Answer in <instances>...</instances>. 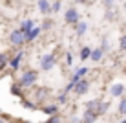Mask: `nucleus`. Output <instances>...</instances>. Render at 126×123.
Masks as SVG:
<instances>
[{"instance_id": "1", "label": "nucleus", "mask_w": 126, "mask_h": 123, "mask_svg": "<svg viewBox=\"0 0 126 123\" xmlns=\"http://www.w3.org/2000/svg\"><path fill=\"white\" fill-rule=\"evenodd\" d=\"M37 81H38V72H37V70H31V68L24 70V72L20 74V77L16 79V83H18L24 90L33 88V86L37 85Z\"/></svg>"}, {"instance_id": "2", "label": "nucleus", "mask_w": 126, "mask_h": 123, "mask_svg": "<svg viewBox=\"0 0 126 123\" xmlns=\"http://www.w3.org/2000/svg\"><path fill=\"white\" fill-rule=\"evenodd\" d=\"M38 66H40L42 72H49V70H53L57 66V57L53 53H44L40 55V59H38Z\"/></svg>"}, {"instance_id": "3", "label": "nucleus", "mask_w": 126, "mask_h": 123, "mask_svg": "<svg viewBox=\"0 0 126 123\" xmlns=\"http://www.w3.org/2000/svg\"><path fill=\"white\" fill-rule=\"evenodd\" d=\"M49 90L46 86H33V103L37 105H44V101L47 99Z\"/></svg>"}, {"instance_id": "4", "label": "nucleus", "mask_w": 126, "mask_h": 123, "mask_svg": "<svg viewBox=\"0 0 126 123\" xmlns=\"http://www.w3.org/2000/svg\"><path fill=\"white\" fill-rule=\"evenodd\" d=\"M9 44L15 46V48H22L26 44V35L20 29H13L9 33Z\"/></svg>"}, {"instance_id": "5", "label": "nucleus", "mask_w": 126, "mask_h": 123, "mask_svg": "<svg viewBox=\"0 0 126 123\" xmlns=\"http://www.w3.org/2000/svg\"><path fill=\"white\" fill-rule=\"evenodd\" d=\"M90 86H92V83H90L86 77H82V79L77 81L73 92H75V96H86V94H88V90H90Z\"/></svg>"}, {"instance_id": "6", "label": "nucleus", "mask_w": 126, "mask_h": 123, "mask_svg": "<svg viewBox=\"0 0 126 123\" xmlns=\"http://www.w3.org/2000/svg\"><path fill=\"white\" fill-rule=\"evenodd\" d=\"M24 55H26V51L24 50H18L13 57H9V66H7V68H11V72H16V70L20 68V64H22Z\"/></svg>"}, {"instance_id": "7", "label": "nucleus", "mask_w": 126, "mask_h": 123, "mask_svg": "<svg viewBox=\"0 0 126 123\" xmlns=\"http://www.w3.org/2000/svg\"><path fill=\"white\" fill-rule=\"evenodd\" d=\"M64 20H66V22L69 24V26H75L77 22H79V11H77V7H68L66 9V13H64Z\"/></svg>"}, {"instance_id": "8", "label": "nucleus", "mask_w": 126, "mask_h": 123, "mask_svg": "<svg viewBox=\"0 0 126 123\" xmlns=\"http://www.w3.org/2000/svg\"><path fill=\"white\" fill-rule=\"evenodd\" d=\"M126 92V85H123V83H113V85L110 86V98H123Z\"/></svg>"}, {"instance_id": "9", "label": "nucleus", "mask_w": 126, "mask_h": 123, "mask_svg": "<svg viewBox=\"0 0 126 123\" xmlns=\"http://www.w3.org/2000/svg\"><path fill=\"white\" fill-rule=\"evenodd\" d=\"M59 110H60V107L57 103H44V105H40V112L47 114V116H57Z\"/></svg>"}, {"instance_id": "10", "label": "nucleus", "mask_w": 126, "mask_h": 123, "mask_svg": "<svg viewBox=\"0 0 126 123\" xmlns=\"http://www.w3.org/2000/svg\"><path fill=\"white\" fill-rule=\"evenodd\" d=\"M97 120H99V116H97L93 110L84 108V112H82V116H80V123H95Z\"/></svg>"}, {"instance_id": "11", "label": "nucleus", "mask_w": 126, "mask_h": 123, "mask_svg": "<svg viewBox=\"0 0 126 123\" xmlns=\"http://www.w3.org/2000/svg\"><path fill=\"white\" fill-rule=\"evenodd\" d=\"M37 7H38V13H40V15H49V13H51V4H49V0H38V2H37Z\"/></svg>"}, {"instance_id": "12", "label": "nucleus", "mask_w": 126, "mask_h": 123, "mask_svg": "<svg viewBox=\"0 0 126 123\" xmlns=\"http://www.w3.org/2000/svg\"><path fill=\"white\" fill-rule=\"evenodd\" d=\"M108 108H110V101H102V99H101V103L95 107V110H93V112L97 114L99 118H101V116H104V114L108 112Z\"/></svg>"}, {"instance_id": "13", "label": "nucleus", "mask_w": 126, "mask_h": 123, "mask_svg": "<svg viewBox=\"0 0 126 123\" xmlns=\"http://www.w3.org/2000/svg\"><path fill=\"white\" fill-rule=\"evenodd\" d=\"M9 92H11L13 96H15V98H20V99L24 98V88H22V86H20L16 81H15V83H11V86H9Z\"/></svg>"}, {"instance_id": "14", "label": "nucleus", "mask_w": 126, "mask_h": 123, "mask_svg": "<svg viewBox=\"0 0 126 123\" xmlns=\"http://www.w3.org/2000/svg\"><path fill=\"white\" fill-rule=\"evenodd\" d=\"M86 31H88V22H86V20H79V22L75 24V35L77 37H82Z\"/></svg>"}, {"instance_id": "15", "label": "nucleus", "mask_w": 126, "mask_h": 123, "mask_svg": "<svg viewBox=\"0 0 126 123\" xmlns=\"http://www.w3.org/2000/svg\"><path fill=\"white\" fill-rule=\"evenodd\" d=\"M42 33V28H38V26H35V28L31 29L29 33H26V42H33L35 39L38 37V35Z\"/></svg>"}, {"instance_id": "16", "label": "nucleus", "mask_w": 126, "mask_h": 123, "mask_svg": "<svg viewBox=\"0 0 126 123\" xmlns=\"http://www.w3.org/2000/svg\"><path fill=\"white\" fill-rule=\"evenodd\" d=\"M33 28H35V20L28 19V20H24V22L20 24V28H18V29H20V31H22V33L26 35V33H29V31H31Z\"/></svg>"}, {"instance_id": "17", "label": "nucleus", "mask_w": 126, "mask_h": 123, "mask_svg": "<svg viewBox=\"0 0 126 123\" xmlns=\"http://www.w3.org/2000/svg\"><path fill=\"white\" fill-rule=\"evenodd\" d=\"M7 66H9V55H7L6 51H2V53H0V74L6 72Z\"/></svg>"}, {"instance_id": "18", "label": "nucleus", "mask_w": 126, "mask_h": 123, "mask_svg": "<svg viewBox=\"0 0 126 123\" xmlns=\"http://www.w3.org/2000/svg\"><path fill=\"white\" fill-rule=\"evenodd\" d=\"M104 57V51L101 50V48H95V50H92V55H90V59L93 61V63H99V61H102Z\"/></svg>"}, {"instance_id": "19", "label": "nucleus", "mask_w": 126, "mask_h": 123, "mask_svg": "<svg viewBox=\"0 0 126 123\" xmlns=\"http://www.w3.org/2000/svg\"><path fill=\"white\" fill-rule=\"evenodd\" d=\"M20 105H22L24 108H28V110H31V112H35V110L38 108L37 103H33V101H29V99H24V98L20 99Z\"/></svg>"}, {"instance_id": "20", "label": "nucleus", "mask_w": 126, "mask_h": 123, "mask_svg": "<svg viewBox=\"0 0 126 123\" xmlns=\"http://www.w3.org/2000/svg\"><path fill=\"white\" fill-rule=\"evenodd\" d=\"M88 72H90V68H88V66H80L79 70H75V74H73L71 77H75V79H82V77L88 75Z\"/></svg>"}, {"instance_id": "21", "label": "nucleus", "mask_w": 126, "mask_h": 123, "mask_svg": "<svg viewBox=\"0 0 126 123\" xmlns=\"http://www.w3.org/2000/svg\"><path fill=\"white\" fill-rule=\"evenodd\" d=\"M90 55H92V48L90 46H82L80 51H79V57L82 61H86V59H90Z\"/></svg>"}, {"instance_id": "22", "label": "nucleus", "mask_w": 126, "mask_h": 123, "mask_svg": "<svg viewBox=\"0 0 126 123\" xmlns=\"http://www.w3.org/2000/svg\"><path fill=\"white\" fill-rule=\"evenodd\" d=\"M117 112L121 114V116H126V96H123L119 101V107H117Z\"/></svg>"}, {"instance_id": "23", "label": "nucleus", "mask_w": 126, "mask_h": 123, "mask_svg": "<svg viewBox=\"0 0 126 123\" xmlns=\"http://www.w3.org/2000/svg\"><path fill=\"white\" fill-rule=\"evenodd\" d=\"M101 103V98H95V99H92V101H86L84 103V108H88V110H95V107Z\"/></svg>"}, {"instance_id": "24", "label": "nucleus", "mask_w": 126, "mask_h": 123, "mask_svg": "<svg viewBox=\"0 0 126 123\" xmlns=\"http://www.w3.org/2000/svg\"><path fill=\"white\" fill-rule=\"evenodd\" d=\"M40 123H64V121H62V116L57 114V116H49L46 121H40Z\"/></svg>"}, {"instance_id": "25", "label": "nucleus", "mask_w": 126, "mask_h": 123, "mask_svg": "<svg viewBox=\"0 0 126 123\" xmlns=\"http://www.w3.org/2000/svg\"><path fill=\"white\" fill-rule=\"evenodd\" d=\"M64 103H68V94L62 90V92H60V94L57 96V105L60 107V105H64Z\"/></svg>"}, {"instance_id": "26", "label": "nucleus", "mask_w": 126, "mask_h": 123, "mask_svg": "<svg viewBox=\"0 0 126 123\" xmlns=\"http://www.w3.org/2000/svg\"><path fill=\"white\" fill-rule=\"evenodd\" d=\"M99 48H101L102 51H108V50H110V42H108V37H102L101 46H99Z\"/></svg>"}, {"instance_id": "27", "label": "nucleus", "mask_w": 126, "mask_h": 123, "mask_svg": "<svg viewBox=\"0 0 126 123\" xmlns=\"http://www.w3.org/2000/svg\"><path fill=\"white\" fill-rule=\"evenodd\" d=\"M60 6H62V2H60V0H55V2L51 4V13H59L60 11Z\"/></svg>"}, {"instance_id": "28", "label": "nucleus", "mask_w": 126, "mask_h": 123, "mask_svg": "<svg viewBox=\"0 0 126 123\" xmlns=\"http://www.w3.org/2000/svg\"><path fill=\"white\" fill-rule=\"evenodd\" d=\"M119 50L121 51H126V33L119 39Z\"/></svg>"}, {"instance_id": "29", "label": "nucleus", "mask_w": 126, "mask_h": 123, "mask_svg": "<svg viewBox=\"0 0 126 123\" xmlns=\"http://www.w3.org/2000/svg\"><path fill=\"white\" fill-rule=\"evenodd\" d=\"M40 28H42V29H51V28H53V20H51V19H46L44 22H42Z\"/></svg>"}, {"instance_id": "30", "label": "nucleus", "mask_w": 126, "mask_h": 123, "mask_svg": "<svg viewBox=\"0 0 126 123\" xmlns=\"http://www.w3.org/2000/svg\"><path fill=\"white\" fill-rule=\"evenodd\" d=\"M66 64H68V66H73V53H71V51L66 53Z\"/></svg>"}, {"instance_id": "31", "label": "nucleus", "mask_w": 126, "mask_h": 123, "mask_svg": "<svg viewBox=\"0 0 126 123\" xmlns=\"http://www.w3.org/2000/svg\"><path fill=\"white\" fill-rule=\"evenodd\" d=\"M102 2H104V9H111L113 4H115V0H102Z\"/></svg>"}, {"instance_id": "32", "label": "nucleus", "mask_w": 126, "mask_h": 123, "mask_svg": "<svg viewBox=\"0 0 126 123\" xmlns=\"http://www.w3.org/2000/svg\"><path fill=\"white\" fill-rule=\"evenodd\" d=\"M68 123H80V118H79V116H71V118L68 120Z\"/></svg>"}, {"instance_id": "33", "label": "nucleus", "mask_w": 126, "mask_h": 123, "mask_svg": "<svg viewBox=\"0 0 126 123\" xmlns=\"http://www.w3.org/2000/svg\"><path fill=\"white\" fill-rule=\"evenodd\" d=\"M7 120H9L7 116H0V123H7Z\"/></svg>"}, {"instance_id": "34", "label": "nucleus", "mask_w": 126, "mask_h": 123, "mask_svg": "<svg viewBox=\"0 0 126 123\" xmlns=\"http://www.w3.org/2000/svg\"><path fill=\"white\" fill-rule=\"evenodd\" d=\"M75 2H77V4H86L88 0H75Z\"/></svg>"}, {"instance_id": "35", "label": "nucleus", "mask_w": 126, "mask_h": 123, "mask_svg": "<svg viewBox=\"0 0 126 123\" xmlns=\"http://www.w3.org/2000/svg\"><path fill=\"white\" fill-rule=\"evenodd\" d=\"M124 11H126V0H124Z\"/></svg>"}, {"instance_id": "36", "label": "nucleus", "mask_w": 126, "mask_h": 123, "mask_svg": "<svg viewBox=\"0 0 126 123\" xmlns=\"http://www.w3.org/2000/svg\"><path fill=\"white\" fill-rule=\"evenodd\" d=\"M119 123H126V120H123V121H119Z\"/></svg>"}, {"instance_id": "37", "label": "nucleus", "mask_w": 126, "mask_h": 123, "mask_svg": "<svg viewBox=\"0 0 126 123\" xmlns=\"http://www.w3.org/2000/svg\"><path fill=\"white\" fill-rule=\"evenodd\" d=\"M0 116H2V108H0Z\"/></svg>"}, {"instance_id": "38", "label": "nucleus", "mask_w": 126, "mask_h": 123, "mask_svg": "<svg viewBox=\"0 0 126 123\" xmlns=\"http://www.w3.org/2000/svg\"><path fill=\"white\" fill-rule=\"evenodd\" d=\"M0 79H2V74H0Z\"/></svg>"}]
</instances>
